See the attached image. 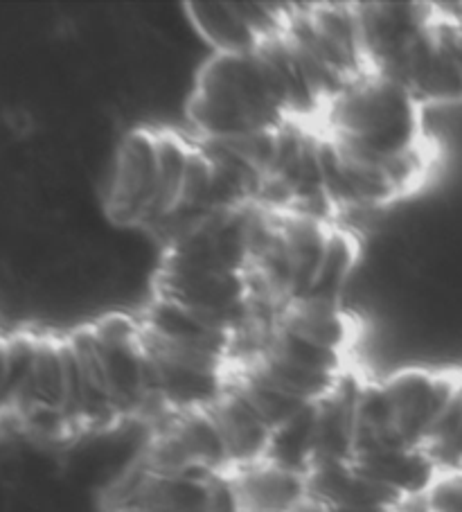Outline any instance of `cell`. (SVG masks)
<instances>
[{
	"label": "cell",
	"instance_id": "cell-1",
	"mask_svg": "<svg viewBox=\"0 0 462 512\" xmlns=\"http://www.w3.org/2000/svg\"><path fill=\"white\" fill-rule=\"evenodd\" d=\"M185 116L201 143H230L293 122L278 70L260 50L203 61L185 97Z\"/></svg>",
	"mask_w": 462,
	"mask_h": 512
},
{
	"label": "cell",
	"instance_id": "cell-2",
	"mask_svg": "<svg viewBox=\"0 0 462 512\" xmlns=\"http://www.w3.org/2000/svg\"><path fill=\"white\" fill-rule=\"evenodd\" d=\"M460 368H402L377 382L361 379L352 413V456L422 452L435 418L456 391Z\"/></svg>",
	"mask_w": 462,
	"mask_h": 512
},
{
	"label": "cell",
	"instance_id": "cell-3",
	"mask_svg": "<svg viewBox=\"0 0 462 512\" xmlns=\"http://www.w3.org/2000/svg\"><path fill=\"white\" fill-rule=\"evenodd\" d=\"M422 109L395 79L366 70L325 107V134L350 152L388 163L426 152Z\"/></svg>",
	"mask_w": 462,
	"mask_h": 512
},
{
	"label": "cell",
	"instance_id": "cell-4",
	"mask_svg": "<svg viewBox=\"0 0 462 512\" xmlns=\"http://www.w3.org/2000/svg\"><path fill=\"white\" fill-rule=\"evenodd\" d=\"M102 208L115 228H149L158 199L156 129L124 131L104 179Z\"/></svg>",
	"mask_w": 462,
	"mask_h": 512
},
{
	"label": "cell",
	"instance_id": "cell-5",
	"mask_svg": "<svg viewBox=\"0 0 462 512\" xmlns=\"http://www.w3.org/2000/svg\"><path fill=\"white\" fill-rule=\"evenodd\" d=\"M113 492V512H237L226 474H158L136 463Z\"/></svg>",
	"mask_w": 462,
	"mask_h": 512
},
{
	"label": "cell",
	"instance_id": "cell-6",
	"mask_svg": "<svg viewBox=\"0 0 462 512\" xmlns=\"http://www.w3.org/2000/svg\"><path fill=\"white\" fill-rule=\"evenodd\" d=\"M228 476L237 512H291L307 494V476L269 458L237 467Z\"/></svg>",
	"mask_w": 462,
	"mask_h": 512
},
{
	"label": "cell",
	"instance_id": "cell-7",
	"mask_svg": "<svg viewBox=\"0 0 462 512\" xmlns=\"http://www.w3.org/2000/svg\"><path fill=\"white\" fill-rule=\"evenodd\" d=\"M275 323L343 355H350L359 337V325L350 312H345L343 305L316 298L293 300L275 316Z\"/></svg>",
	"mask_w": 462,
	"mask_h": 512
},
{
	"label": "cell",
	"instance_id": "cell-8",
	"mask_svg": "<svg viewBox=\"0 0 462 512\" xmlns=\"http://www.w3.org/2000/svg\"><path fill=\"white\" fill-rule=\"evenodd\" d=\"M183 14L197 37L212 50V55H246L262 46V39L248 28L235 3L197 0V3H185Z\"/></svg>",
	"mask_w": 462,
	"mask_h": 512
},
{
	"label": "cell",
	"instance_id": "cell-9",
	"mask_svg": "<svg viewBox=\"0 0 462 512\" xmlns=\"http://www.w3.org/2000/svg\"><path fill=\"white\" fill-rule=\"evenodd\" d=\"M156 143H158V199L156 210L151 217L149 228H158L174 215L179 208L185 174H188L190 156L194 143L181 138L176 131L170 129H156ZM147 228V231H149Z\"/></svg>",
	"mask_w": 462,
	"mask_h": 512
},
{
	"label": "cell",
	"instance_id": "cell-10",
	"mask_svg": "<svg viewBox=\"0 0 462 512\" xmlns=\"http://www.w3.org/2000/svg\"><path fill=\"white\" fill-rule=\"evenodd\" d=\"M361 260V244L350 231L332 226L330 240L323 255L321 269L316 273V280L305 298L327 300V303L343 305L345 289L350 287V280Z\"/></svg>",
	"mask_w": 462,
	"mask_h": 512
},
{
	"label": "cell",
	"instance_id": "cell-11",
	"mask_svg": "<svg viewBox=\"0 0 462 512\" xmlns=\"http://www.w3.org/2000/svg\"><path fill=\"white\" fill-rule=\"evenodd\" d=\"M420 512H462V470L442 472L420 499Z\"/></svg>",
	"mask_w": 462,
	"mask_h": 512
},
{
	"label": "cell",
	"instance_id": "cell-12",
	"mask_svg": "<svg viewBox=\"0 0 462 512\" xmlns=\"http://www.w3.org/2000/svg\"><path fill=\"white\" fill-rule=\"evenodd\" d=\"M438 5V16H435V34H438L444 50L449 52V57L456 61L458 68L462 70V25L442 10Z\"/></svg>",
	"mask_w": 462,
	"mask_h": 512
},
{
	"label": "cell",
	"instance_id": "cell-13",
	"mask_svg": "<svg viewBox=\"0 0 462 512\" xmlns=\"http://www.w3.org/2000/svg\"><path fill=\"white\" fill-rule=\"evenodd\" d=\"M440 7L462 25V3H440Z\"/></svg>",
	"mask_w": 462,
	"mask_h": 512
}]
</instances>
